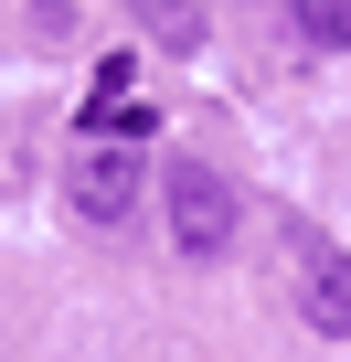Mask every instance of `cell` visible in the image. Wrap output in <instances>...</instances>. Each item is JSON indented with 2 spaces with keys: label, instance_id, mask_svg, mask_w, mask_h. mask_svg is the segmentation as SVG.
Here are the masks:
<instances>
[{
  "label": "cell",
  "instance_id": "obj_1",
  "mask_svg": "<svg viewBox=\"0 0 351 362\" xmlns=\"http://www.w3.org/2000/svg\"><path fill=\"white\" fill-rule=\"evenodd\" d=\"M160 203H170V245H182L192 267L234 256L245 203H234V181H224V170H203V160H170V170H160Z\"/></svg>",
  "mask_w": 351,
  "mask_h": 362
},
{
  "label": "cell",
  "instance_id": "obj_2",
  "mask_svg": "<svg viewBox=\"0 0 351 362\" xmlns=\"http://www.w3.org/2000/svg\"><path fill=\"white\" fill-rule=\"evenodd\" d=\"M277 256H287V298H298V320L330 330V341H351V256H340L309 214L277 224Z\"/></svg>",
  "mask_w": 351,
  "mask_h": 362
},
{
  "label": "cell",
  "instance_id": "obj_5",
  "mask_svg": "<svg viewBox=\"0 0 351 362\" xmlns=\"http://www.w3.org/2000/svg\"><path fill=\"white\" fill-rule=\"evenodd\" d=\"M287 11H298V33L319 54H351V0H287Z\"/></svg>",
  "mask_w": 351,
  "mask_h": 362
},
{
  "label": "cell",
  "instance_id": "obj_3",
  "mask_svg": "<svg viewBox=\"0 0 351 362\" xmlns=\"http://www.w3.org/2000/svg\"><path fill=\"white\" fill-rule=\"evenodd\" d=\"M138 192H149V170H138V149H128V139L75 160V214H85V224H128V214H138Z\"/></svg>",
  "mask_w": 351,
  "mask_h": 362
},
{
  "label": "cell",
  "instance_id": "obj_4",
  "mask_svg": "<svg viewBox=\"0 0 351 362\" xmlns=\"http://www.w3.org/2000/svg\"><path fill=\"white\" fill-rule=\"evenodd\" d=\"M138 33H149L160 54H192V43H203V11H192V0H138Z\"/></svg>",
  "mask_w": 351,
  "mask_h": 362
}]
</instances>
